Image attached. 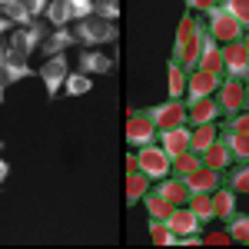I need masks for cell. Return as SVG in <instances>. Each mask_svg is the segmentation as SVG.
<instances>
[{"instance_id":"obj_11","label":"cell","mask_w":249,"mask_h":249,"mask_svg":"<svg viewBox=\"0 0 249 249\" xmlns=\"http://www.w3.org/2000/svg\"><path fill=\"white\" fill-rule=\"evenodd\" d=\"M196 70H206V73L223 77V43L213 37L206 27H203V37H199V60H196Z\"/></svg>"},{"instance_id":"obj_27","label":"cell","mask_w":249,"mask_h":249,"mask_svg":"<svg viewBox=\"0 0 249 249\" xmlns=\"http://www.w3.org/2000/svg\"><path fill=\"white\" fill-rule=\"evenodd\" d=\"M150 239H153L156 246H179V236L170 230V223L166 219H150Z\"/></svg>"},{"instance_id":"obj_16","label":"cell","mask_w":249,"mask_h":249,"mask_svg":"<svg viewBox=\"0 0 249 249\" xmlns=\"http://www.w3.org/2000/svg\"><path fill=\"white\" fill-rule=\"evenodd\" d=\"M77 63H80L83 73H110V70H116V60L107 57V53H100L96 47H83Z\"/></svg>"},{"instance_id":"obj_15","label":"cell","mask_w":249,"mask_h":249,"mask_svg":"<svg viewBox=\"0 0 249 249\" xmlns=\"http://www.w3.org/2000/svg\"><path fill=\"white\" fill-rule=\"evenodd\" d=\"M186 186L190 193H213L216 186H223V170H213V166H199V170H193L186 176Z\"/></svg>"},{"instance_id":"obj_30","label":"cell","mask_w":249,"mask_h":249,"mask_svg":"<svg viewBox=\"0 0 249 249\" xmlns=\"http://www.w3.org/2000/svg\"><path fill=\"white\" fill-rule=\"evenodd\" d=\"M226 232L232 236V243L249 246V216L246 213H232V219H226Z\"/></svg>"},{"instance_id":"obj_24","label":"cell","mask_w":249,"mask_h":249,"mask_svg":"<svg viewBox=\"0 0 249 249\" xmlns=\"http://www.w3.org/2000/svg\"><path fill=\"white\" fill-rule=\"evenodd\" d=\"M199 160H203L206 166H213V170H230L232 166V153H230V146H226L223 140H216L206 153H199Z\"/></svg>"},{"instance_id":"obj_53","label":"cell","mask_w":249,"mask_h":249,"mask_svg":"<svg viewBox=\"0 0 249 249\" xmlns=\"http://www.w3.org/2000/svg\"><path fill=\"white\" fill-rule=\"evenodd\" d=\"M116 3H120V0H116Z\"/></svg>"},{"instance_id":"obj_18","label":"cell","mask_w":249,"mask_h":249,"mask_svg":"<svg viewBox=\"0 0 249 249\" xmlns=\"http://www.w3.org/2000/svg\"><path fill=\"white\" fill-rule=\"evenodd\" d=\"M73 43H77L73 30H67V27H50V34H47V40H43L40 47H43L47 57H57V53H67Z\"/></svg>"},{"instance_id":"obj_7","label":"cell","mask_w":249,"mask_h":249,"mask_svg":"<svg viewBox=\"0 0 249 249\" xmlns=\"http://www.w3.org/2000/svg\"><path fill=\"white\" fill-rule=\"evenodd\" d=\"M143 113L153 120L156 130H166V126H179V123H186V100H163V103H156L150 110H143Z\"/></svg>"},{"instance_id":"obj_13","label":"cell","mask_w":249,"mask_h":249,"mask_svg":"<svg viewBox=\"0 0 249 249\" xmlns=\"http://www.w3.org/2000/svg\"><path fill=\"white\" fill-rule=\"evenodd\" d=\"M156 140H160V146L166 150V156H179L190 150V126L186 123H179V126H166V130H160L156 133Z\"/></svg>"},{"instance_id":"obj_2","label":"cell","mask_w":249,"mask_h":249,"mask_svg":"<svg viewBox=\"0 0 249 249\" xmlns=\"http://www.w3.org/2000/svg\"><path fill=\"white\" fill-rule=\"evenodd\" d=\"M73 37H77L80 47H103V43H116L120 27H116L113 20H103V17H96V14H93V17L77 20Z\"/></svg>"},{"instance_id":"obj_4","label":"cell","mask_w":249,"mask_h":249,"mask_svg":"<svg viewBox=\"0 0 249 249\" xmlns=\"http://www.w3.org/2000/svg\"><path fill=\"white\" fill-rule=\"evenodd\" d=\"M203 20H206V30H210L213 37L219 40V43H230V40H239L246 30L239 27V20L232 17L226 7H219V3H213L210 10L203 14Z\"/></svg>"},{"instance_id":"obj_23","label":"cell","mask_w":249,"mask_h":249,"mask_svg":"<svg viewBox=\"0 0 249 249\" xmlns=\"http://www.w3.org/2000/svg\"><path fill=\"white\" fill-rule=\"evenodd\" d=\"M219 140L230 146L236 163H249V133H236V130H219Z\"/></svg>"},{"instance_id":"obj_28","label":"cell","mask_w":249,"mask_h":249,"mask_svg":"<svg viewBox=\"0 0 249 249\" xmlns=\"http://www.w3.org/2000/svg\"><path fill=\"white\" fill-rule=\"evenodd\" d=\"M166 77H170V96L173 100H183V96H186V77H190V73H186L176 60H170V63H166Z\"/></svg>"},{"instance_id":"obj_37","label":"cell","mask_w":249,"mask_h":249,"mask_svg":"<svg viewBox=\"0 0 249 249\" xmlns=\"http://www.w3.org/2000/svg\"><path fill=\"white\" fill-rule=\"evenodd\" d=\"M93 14L116 23V20H120V3H116V0H96V3H93Z\"/></svg>"},{"instance_id":"obj_1","label":"cell","mask_w":249,"mask_h":249,"mask_svg":"<svg viewBox=\"0 0 249 249\" xmlns=\"http://www.w3.org/2000/svg\"><path fill=\"white\" fill-rule=\"evenodd\" d=\"M203 27H206V20L196 17L193 10H186L183 17H179V27H176V40H173V60L193 73L196 70V60H199V37H203Z\"/></svg>"},{"instance_id":"obj_36","label":"cell","mask_w":249,"mask_h":249,"mask_svg":"<svg viewBox=\"0 0 249 249\" xmlns=\"http://www.w3.org/2000/svg\"><path fill=\"white\" fill-rule=\"evenodd\" d=\"M219 7H226L232 17L239 20V27H243V30H249V0H223Z\"/></svg>"},{"instance_id":"obj_9","label":"cell","mask_w":249,"mask_h":249,"mask_svg":"<svg viewBox=\"0 0 249 249\" xmlns=\"http://www.w3.org/2000/svg\"><path fill=\"white\" fill-rule=\"evenodd\" d=\"M136 160H140V170L146 173L150 179H163V176H170V156H166L163 146H156V143L140 146V150H136Z\"/></svg>"},{"instance_id":"obj_19","label":"cell","mask_w":249,"mask_h":249,"mask_svg":"<svg viewBox=\"0 0 249 249\" xmlns=\"http://www.w3.org/2000/svg\"><path fill=\"white\" fill-rule=\"evenodd\" d=\"M170 230L176 232V236H186V232H199V216L190 210V206H173L170 213Z\"/></svg>"},{"instance_id":"obj_40","label":"cell","mask_w":249,"mask_h":249,"mask_svg":"<svg viewBox=\"0 0 249 249\" xmlns=\"http://www.w3.org/2000/svg\"><path fill=\"white\" fill-rule=\"evenodd\" d=\"M30 73H34V70H30V63H27V60H17L14 53H10V80H14V83H20V80L30 77Z\"/></svg>"},{"instance_id":"obj_21","label":"cell","mask_w":249,"mask_h":249,"mask_svg":"<svg viewBox=\"0 0 249 249\" xmlns=\"http://www.w3.org/2000/svg\"><path fill=\"white\" fill-rule=\"evenodd\" d=\"M216 140H219V126L216 123H199V126L190 130V150L193 153H206Z\"/></svg>"},{"instance_id":"obj_26","label":"cell","mask_w":249,"mask_h":249,"mask_svg":"<svg viewBox=\"0 0 249 249\" xmlns=\"http://www.w3.org/2000/svg\"><path fill=\"white\" fill-rule=\"evenodd\" d=\"M203 166V160H199V153H193V150H186V153L173 156L170 160V176H179V179H186L193 170H199Z\"/></svg>"},{"instance_id":"obj_22","label":"cell","mask_w":249,"mask_h":249,"mask_svg":"<svg viewBox=\"0 0 249 249\" xmlns=\"http://www.w3.org/2000/svg\"><path fill=\"white\" fill-rule=\"evenodd\" d=\"M150 186H153V179H150L143 170L126 173V206H136V203L150 193Z\"/></svg>"},{"instance_id":"obj_6","label":"cell","mask_w":249,"mask_h":249,"mask_svg":"<svg viewBox=\"0 0 249 249\" xmlns=\"http://www.w3.org/2000/svg\"><path fill=\"white\" fill-rule=\"evenodd\" d=\"M223 77L230 80H249V53L243 47V37L223 43Z\"/></svg>"},{"instance_id":"obj_8","label":"cell","mask_w":249,"mask_h":249,"mask_svg":"<svg viewBox=\"0 0 249 249\" xmlns=\"http://www.w3.org/2000/svg\"><path fill=\"white\" fill-rule=\"evenodd\" d=\"M216 103H219V110L226 116L239 113V110H246V83L243 80H230L223 77V83H219V90H216Z\"/></svg>"},{"instance_id":"obj_42","label":"cell","mask_w":249,"mask_h":249,"mask_svg":"<svg viewBox=\"0 0 249 249\" xmlns=\"http://www.w3.org/2000/svg\"><path fill=\"white\" fill-rule=\"evenodd\" d=\"M34 17H40V14H47V7H50V0H20Z\"/></svg>"},{"instance_id":"obj_46","label":"cell","mask_w":249,"mask_h":249,"mask_svg":"<svg viewBox=\"0 0 249 249\" xmlns=\"http://www.w3.org/2000/svg\"><path fill=\"white\" fill-rule=\"evenodd\" d=\"M10 27H17V23H10V20H7V17H3V14H0V37H3V34H7Z\"/></svg>"},{"instance_id":"obj_35","label":"cell","mask_w":249,"mask_h":249,"mask_svg":"<svg viewBox=\"0 0 249 249\" xmlns=\"http://www.w3.org/2000/svg\"><path fill=\"white\" fill-rule=\"evenodd\" d=\"M14 80H10V47L3 43L0 47V103L7 100V87H10Z\"/></svg>"},{"instance_id":"obj_32","label":"cell","mask_w":249,"mask_h":249,"mask_svg":"<svg viewBox=\"0 0 249 249\" xmlns=\"http://www.w3.org/2000/svg\"><path fill=\"white\" fill-rule=\"evenodd\" d=\"M186 206H190L196 216H199V223H210L213 216V199H210V193H190V199H186Z\"/></svg>"},{"instance_id":"obj_29","label":"cell","mask_w":249,"mask_h":249,"mask_svg":"<svg viewBox=\"0 0 249 249\" xmlns=\"http://www.w3.org/2000/svg\"><path fill=\"white\" fill-rule=\"evenodd\" d=\"M223 183H226L230 190L249 196V163H236V166H232V170L223 176Z\"/></svg>"},{"instance_id":"obj_17","label":"cell","mask_w":249,"mask_h":249,"mask_svg":"<svg viewBox=\"0 0 249 249\" xmlns=\"http://www.w3.org/2000/svg\"><path fill=\"white\" fill-rule=\"evenodd\" d=\"M160 196H166L173 206H186V199H190V186H186V179H179V176H163V179H156L153 186Z\"/></svg>"},{"instance_id":"obj_33","label":"cell","mask_w":249,"mask_h":249,"mask_svg":"<svg viewBox=\"0 0 249 249\" xmlns=\"http://www.w3.org/2000/svg\"><path fill=\"white\" fill-rule=\"evenodd\" d=\"M70 3L67 0H50V7H47V23L50 27H67L70 23Z\"/></svg>"},{"instance_id":"obj_39","label":"cell","mask_w":249,"mask_h":249,"mask_svg":"<svg viewBox=\"0 0 249 249\" xmlns=\"http://www.w3.org/2000/svg\"><path fill=\"white\" fill-rule=\"evenodd\" d=\"M70 3V17L83 20V17H93V3L96 0H67Z\"/></svg>"},{"instance_id":"obj_12","label":"cell","mask_w":249,"mask_h":249,"mask_svg":"<svg viewBox=\"0 0 249 249\" xmlns=\"http://www.w3.org/2000/svg\"><path fill=\"white\" fill-rule=\"evenodd\" d=\"M223 113L216 96H196V100H186V123L199 126V123H216V116Z\"/></svg>"},{"instance_id":"obj_3","label":"cell","mask_w":249,"mask_h":249,"mask_svg":"<svg viewBox=\"0 0 249 249\" xmlns=\"http://www.w3.org/2000/svg\"><path fill=\"white\" fill-rule=\"evenodd\" d=\"M43 40H47V23L34 20L30 27H14L10 37H7V47H10V53L17 60H30V53L37 50Z\"/></svg>"},{"instance_id":"obj_45","label":"cell","mask_w":249,"mask_h":249,"mask_svg":"<svg viewBox=\"0 0 249 249\" xmlns=\"http://www.w3.org/2000/svg\"><path fill=\"white\" fill-rule=\"evenodd\" d=\"M140 170V160H136V153H126V173H136Z\"/></svg>"},{"instance_id":"obj_48","label":"cell","mask_w":249,"mask_h":249,"mask_svg":"<svg viewBox=\"0 0 249 249\" xmlns=\"http://www.w3.org/2000/svg\"><path fill=\"white\" fill-rule=\"evenodd\" d=\"M243 47H246V53H249V30L243 34Z\"/></svg>"},{"instance_id":"obj_31","label":"cell","mask_w":249,"mask_h":249,"mask_svg":"<svg viewBox=\"0 0 249 249\" xmlns=\"http://www.w3.org/2000/svg\"><path fill=\"white\" fill-rule=\"evenodd\" d=\"M63 90H67V96H87L90 90H93V80H90V73H83V70H77V73H67Z\"/></svg>"},{"instance_id":"obj_50","label":"cell","mask_w":249,"mask_h":249,"mask_svg":"<svg viewBox=\"0 0 249 249\" xmlns=\"http://www.w3.org/2000/svg\"><path fill=\"white\" fill-rule=\"evenodd\" d=\"M246 107H249V80H246Z\"/></svg>"},{"instance_id":"obj_20","label":"cell","mask_w":249,"mask_h":249,"mask_svg":"<svg viewBox=\"0 0 249 249\" xmlns=\"http://www.w3.org/2000/svg\"><path fill=\"white\" fill-rule=\"evenodd\" d=\"M236 196H239V193L230 190L226 183H223V186H216V190L210 193V199H213V213H216L219 219H232V213H236Z\"/></svg>"},{"instance_id":"obj_51","label":"cell","mask_w":249,"mask_h":249,"mask_svg":"<svg viewBox=\"0 0 249 249\" xmlns=\"http://www.w3.org/2000/svg\"><path fill=\"white\" fill-rule=\"evenodd\" d=\"M0 153H3V140H0Z\"/></svg>"},{"instance_id":"obj_25","label":"cell","mask_w":249,"mask_h":249,"mask_svg":"<svg viewBox=\"0 0 249 249\" xmlns=\"http://www.w3.org/2000/svg\"><path fill=\"white\" fill-rule=\"evenodd\" d=\"M143 206H146V213H150V219H170V213H173V203L166 199V196H160V193L150 186V193L140 199Z\"/></svg>"},{"instance_id":"obj_14","label":"cell","mask_w":249,"mask_h":249,"mask_svg":"<svg viewBox=\"0 0 249 249\" xmlns=\"http://www.w3.org/2000/svg\"><path fill=\"white\" fill-rule=\"evenodd\" d=\"M219 83H223V77H216V73L193 70L190 77H186V96H190V100H196V96H213L219 90Z\"/></svg>"},{"instance_id":"obj_10","label":"cell","mask_w":249,"mask_h":249,"mask_svg":"<svg viewBox=\"0 0 249 249\" xmlns=\"http://www.w3.org/2000/svg\"><path fill=\"white\" fill-rule=\"evenodd\" d=\"M156 130L153 120L143 113V110H130V116H126V143L130 146H146V143H156Z\"/></svg>"},{"instance_id":"obj_47","label":"cell","mask_w":249,"mask_h":249,"mask_svg":"<svg viewBox=\"0 0 249 249\" xmlns=\"http://www.w3.org/2000/svg\"><path fill=\"white\" fill-rule=\"evenodd\" d=\"M7 176H10V166H7V160H3V156H0V183H3V179H7Z\"/></svg>"},{"instance_id":"obj_41","label":"cell","mask_w":249,"mask_h":249,"mask_svg":"<svg viewBox=\"0 0 249 249\" xmlns=\"http://www.w3.org/2000/svg\"><path fill=\"white\" fill-rule=\"evenodd\" d=\"M226 243H232V236L226 230L223 232H206V236H203V246H226Z\"/></svg>"},{"instance_id":"obj_49","label":"cell","mask_w":249,"mask_h":249,"mask_svg":"<svg viewBox=\"0 0 249 249\" xmlns=\"http://www.w3.org/2000/svg\"><path fill=\"white\" fill-rule=\"evenodd\" d=\"M7 3H17V0H0V7H7Z\"/></svg>"},{"instance_id":"obj_52","label":"cell","mask_w":249,"mask_h":249,"mask_svg":"<svg viewBox=\"0 0 249 249\" xmlns=\"http://www.w3.org/2000/svg\"><path fill=\"white\" fill-rule=\"evenodd\" d=\"M216 3H223V0H216Z\"/></svg>"},{"instance_id":"obj_34","label":"cell","mask_w":249,"mask_h":249,"mask_svg":"<svg viewBox=\"0 0 249 249\" xmlns=\"http://www.w3.org/2000/svg\"><path fill=\"white\" fill-rule=\"evenodd\" d=\"M0 14H3V17L10 20V23H17V27H30V23H34V14H30V10H27V7H23V3H7V7H0Z\"/></svg>"},{"instance_id":"obj_44","label":"cell","mask_w":249,"mask_h":249,"mask_svg":"<svg viewBox=\"0 0 249 249\" xmlns=\"http://www.w3.org/2000/svg\"><path fill=\"white\" fill-rule=\"evenodd\" d=\"M179 246H203V232H186V236H179Z\"/></svg>"},{"instance_id":"obj_5","label":"cell","mask_w":249,"mask_h":249,"mask_svg":"<svg viewBox=\"0 0 249 249\" xmlns=\"http://www.w3.org/2000/svg\"><path fill=\"white\" fill-rule=\"evenodd\" d=\"M67 73H70V63H67V53H57V57H47L43 67L37 70V77L43 80L47 87V100H57V93L67 83Z\"/></svg>"},{"instance_id":"obj_43","label":"cell","mask_w":249,"mask_h":249,"mask_svg":"<svg viewBox=\"0 0 249 249\" xmlns=\"http://www.w3.org/2000/svg\"><path fill=\"white\" fill-rule=\"evenodd\" d=\"M216 0H186V10H193V14H206Z\"/></svg>"},{"instance_id":"obj_38","label":"cell","mask_w":249,"mask_h":249,"mask_svg":"<svg viewBox=\"0 0 249 249\" xmlns=\"http://www.w3.org/2000/svg\"><path fill=\"white\" fill-rule=\"evenodd\" d=\"M219 130H236V133H249V110H239V113L226 116V123Z\"/></svg>"}]
</instances>
